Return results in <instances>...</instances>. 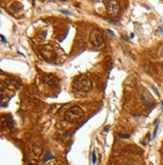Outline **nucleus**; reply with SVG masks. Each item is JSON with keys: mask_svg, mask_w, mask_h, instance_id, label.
Wrapping results in <instances>:
<instances>
[{"mask_svg": "<svg viewBox=\"0 0 163 165\" xmlns=\"http://www.w3.org/2000/svg\"><path fill=\"white\" fill-rule=\"evenodd\" d=\"M72 88L78 92H89L93 88V82L88 76L82 75L76 77L72 81Z\"/></svg>", "mask_w": 163, "mask_h": 165, "instance_id": "f257e3e1", "label": "nucleus"}, {"mask_svg": "<svg viewBox=\"0 0 163 165\" xmlns=\"http://www.w3.org/2000/svg\"><path fill=\"white\" fill-rule=\"evenodd\" d=\"M84 117V110L78 105H74L68 109L64 113V119L70 123L80 122Z\"/></svg>", "mask_w": 163, "mask_h": 165, "instance_id": "f03ea898", "label": "nucleus"}, {"mask_svg": "<svg viewBox=\"0 0 163 165\" xmlns=\"http://www.w3.org/2000/svg\"><path fill=\"white\" fill-rule=\"evenodd\" d=\"M90 42L93 46L99 47L101 45L104 44L105 42V35H104V32L99 28H93L90 32Z\"/></svg>", "mask_w": 163, "mask_h": 165, "instance_id": "7ed1b4c3", "label": "nucleus"}, {"mask_svg": "<svg viewBox=\"0 0 163 165\" xmlns=\"http://www.w3.org/2000/svg\"><path fill=\"white\" fill-rule=\"evenodd\" d=\"M39 51H40L44 59L48 60V61H52L56 58V53L50 46H42L39 49Z\"/></svg>", "mask_w": 163, "mask_h": 165, "instance_id": "20e7f679", "label": "nucleus"}, {"mask_svg": "<svg viewBox=\"0 0 163 165\" xmlns=\"http://www.w3.org/2000/svg\"><path fill=\"white\" fill-rule=\"evenodd\" d=\"M108 14L111 16H115L119 12V2L118 1H107L106 2Z\"/></svg>", "mask_w": 163, "mask_h": 165, "instance_id": "39448f33", "label": "nucleus"}, {"mask_svg": "<svg viewBox=\"0 0 163 165\" xmlns=\"http://www.w3.org/2000/svg\"><path fill=\"white\" fill-rule=\"evenodd\" d=\"M141 101L143 102V104L146 106H149L151 104H153L154 102V99H153L151 93L148 91V90H144L141 94Z\"/></svg>", "mask_w": 163, "mask_h": 165, "instance_id": "423d86ee", "label": "nucleus"}, {"mask_svg": "<svg viewBox=\"0 0 163 165\" xmlns=\"http://www.w3.org/2000/svg\"><path fill=\"white\" fill-rule=\"evenodd\" d=\"M42 81H44V83L48 84V85H50V86H54V85H56V84L58 83V78L54 77V75H46V76H44V78H42Z\"/></svg>", "mask_w": 163, "mask_h": 165, "instance_id": "0eeeda50", "label": "nucleus"}, {"mask_svg": "<svg viewBox=\"0 0 163 165\" xmlns=\"http://www.w3.org/2000/svg\"><path fill=\"white\" fill-rule=\"evenodd\" d=\"M33 152H34L35 155L39 156V155L42 153V149L40 148L39 146H37V145H33Z\"/></svg>", "mask_w": 163, "mask_h": 165, "instance_id": "6e6552de", "label": "nucleus"}, {"mask_svg": "<svg viewBox=\"0 0 163 165\" xmlns=\"http://www.w3.org/2000/svg\"><path fill=\"white\" fill-rule=\"evenodd\" d=\"M50 159H54V155L50 153V151H48V152L46 153V156L44 157V162H46V161H48Z\"/></svg>", "mask_w": 163, "mask_h": 165, "instance_id": "1a4fd4ad", "label": "nucleus"}, {"mask_svg": "<svg viewBox=\"0 0 163 165\" xmlns=\"http://www.w3.org/2000/svg\"><path fill=\"white\" fill-rule=\"evenodd\" d=\"M92 162H93V164H96V163H97V156H96L95 150H94L93 153H92Z\"/></svg>", "mask_w": 163, "mask_h": 165, "instance_id": "9d476101", "label": "nucleus"}, {"mask_svg": "<svg viewBox=\"0 0 163 165\" xmlns=\"http://www.w3.org/2000/svg\"><path fill=\"white\" fill-rule=\"evenodd\" d=\"M119 137H120V138H129V137H130V135H128V134H122V133H119Z\"/></svg>", "mask_w": 163, "mask_h": 165, "instance_id": "9b49d317", "label": "nucleus"}, {"mask_svg": "<svg viewBox=\"0 0 163 165\" xmlns=\"http://www.w3.org/2000/svg\"><path fill=\"white\" fill-rule=\"evenodd\" d=\"M157 130H158V122H156V126H155V129H154V132H153V138L156 136V133H157Z\"/></svg>", "mask_w": 163, "mask_h": 165, "instance_id": "f8f14e48", "label": "nucleus"}, {"mask_svg": "<svg viewBox=\"0 0 163 165\" xmlns=\"http://www.w3.org/2000/svg\"><path fill=\"white\" fill-rule=\"evenodd\" d=\"M62 13H66V14H72L70 12H68V11H66V10H62Z\"/></svg>", "mask_w": 163, "mask_h": 165, "instance_id": "ddd939ff", "label": "nucleus"}, {"mask_svg": "<svg viewBox=\"0 0 163 165\" xmlns=\"http://www.w3.org/2000/svg\"><path fill=\"white\" fill-rule=\"evenodd\" d=\"M1 39H2V42H6V40H5V38H4L3 35H1Z\"/></svg>", "mask_w": 163, "mask_h": 165, "instance_id": "4468645a", "label": "nucleus"}, {"mask_svg": "<svg viewBox=\"0 0 163 165\" xmlns=\"http://www.w3.org/2000/svg\"><path fill=\"white\" fill-rule=\"evenodd\" d=\"M161 68H162V70H163V63L161 64Z\"/></svg>", "mask_w": 163, "mask_h": 165, "instance_id": "2eb2a0df", "label": "nucleus"}, {"mask_svg": "<svg viewBox=\"0 0 163 165\" xmlns=\"http://www.w3.org/2000/svg\"><path fill=\"white\" fill-rule=\"evenodd\" d=\"M161 105H162V109H163V100H162V103H161Z\"/></svg>", "mask_w": 163, "mask_h": 165, "instance_id": "dca6fc26", "label": "nucleus"}]
</instances>
